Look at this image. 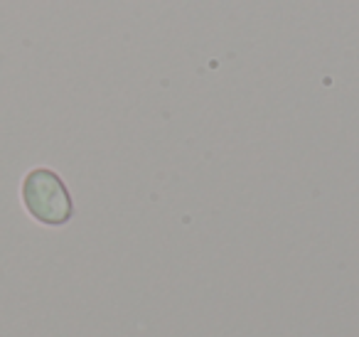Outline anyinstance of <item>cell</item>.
Returning a JSON list of instances; mask_svg holds the SVG:
<instances>
[{
    "instance_id": "cell-1",
    "label": "cell",
    "mask_w": 359,
    "mask_h": 337,
    "mask_svg": "<svg viewBox=\"0 0 359 337\" xmlns=\"http://www.w3.org/2000/svg\"><path fill=\"white\" fill-rule=\"evenodd\" d=\"M22 202L27 212L42 224L60 227L72 217V197L67 192L60 175L47 168H37L27 173L22 183Z\"/></svg>"
}]
</instances>
